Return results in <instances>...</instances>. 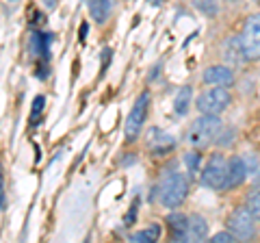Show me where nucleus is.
Segmentation results:
<instances>
[{
  "label": "nucleus",
  "instance_id": "nucleus-10",
  "mask_svg": "<svg viewBox=\"0 0 260 243\" xmlns=\"http://www.w3.org/2000/svg\"><path fill=\"white\" fill-rule=\"evenodd\" d=\"M174 145H176V141L167 133H162L160 128H150L148 131V148L154 155H162V152L172 150Z\"/></svg>",
  "mask_w": 260,
  "mask_h": 243
},
{
  "label": "nucleus",
  "instance_id": "nucleus-1",
  "mask_svg": "<svg viewBox=\"0 0 260 243\" xmlns=\"http://www.w3.org/2000/svg\"><path fill=\"white\" fill-rule=\"evenodd\" d=\"M219 131H221V119L219 115H208V113H202V117H198L191 124L189 133H186V141H189L193 148H206L215 139Z\"/></svg>",
  "mask_w": 260,
  "mask_h": 243
},
{
  "label": "nucleus",
  "instance_id": "nucleus-22",
  "mask_svg": "<svg viewBox=\"0 0 260 243\" xmlns=\"http://www.w3.org/2000/svg\"><path fill=\"white\" fill-rule=\"evenodd\" d=\"M230 241H234L232 232H217L213 237V243H230Z\"/></svg>",
  "mask_w": 260,
  "mask_h": 243
},
{
  "label": "nucleus",
  "instance_id": "nucleus-3",
  "mask_svg": "<svg viewBox=\"0 0 260 243\" xmlns=\"http://www.w3.org/2000/svg\"><path fill=\"white\" fill-rule=\"evenodd\" d=\"M200 180L208 189H215V191L225 189V185H228V161H225V157H221V155L210 157L208 163L204 165V169H202Z\"/></svg>",
  "mask_w": 260,
  "mask_h": 243
},
{
  "label": "nucleus",
  "instance_id": "nucleus-9",
  "mask_svg": "<svg viewBox=\"0 0 260 243\" xmlns=\"http://www.w3.org/2000/svg\"><path fill=\"white\" fill-rule=\"evenodd\" d=\"M245 178H247L245 161H243L241 157H232L230 161H228V185H225V189L239 187V185L245 183Z\"/></svg>",
  "mask_w": 260,
  "mask_h": 243
},
{
  "label": "nucleus",
  "instance_id": "nucleus-5",
  "mask_svg": "<svg viewBox=\"0 0 260 243\" xmlns=\"http://www.w3.org/2000/svg\"><path fill=\"white\" fill-rule=\"evenodd\" d=\"M148 109H150V94L143 92V94H139V98L135 100L133 109L128 113V119H126V139L128 141H135L137 137H139L145 119H148Z\"/></svg>",
  "mask_w": 260,
  "mask_h": 243
},
{
  "label": "nucleus",
  "instance_id": "nucleus-8",
  "mask_svg": "<svg viewBox=\"0 0 260 243\" xmlns=\"http://www.w3.org/2000/svg\"><path fill=\"white\" fill-rule=\"evenodd\" d=\"M204 80L213 87H230L234 83V72L228 66H210L204 72Z\"/></svg>",
  "mask_w": 260,
  "mask_h": 243
},
{
  "label": "nucleus",
  "instance_id": "nucleus-2",
  "mask_svg": "<svg viewBox=\"0 0 260 243\" xmlns=\"http://www.w3.org/2000/svg\"><path fill=\"white\" fill-rule=\"evenodd\" d=\"M186 193H189V183H186V178L180 172H172L160 183V204L167 206V208H176L184 202Z\"/></svg>",
  "mask_w": 260,
  "mask_h": 243
},
{
  "label": "nucleus",
  "instance_id": "nucleus-23",
  "mask_svg": "<svg viewBox=\"0 0 260 243\" xmlns=\"http://www.w3.org/2000/svg\"><path fill=\"white\" fill-rule=\"evenodd\" d=\"M0 208H5V178H3V167H0Z\"/></svg>",
  "mask_w": 260,
  "mask_h": 243
},
{
  "label": "nucleus",
  "instance_id": "nucleus-4",
  "mask_svg": "<svg viewBox=\"0 0 260 243\" xmlns=\"http://www.w3.org/2000/svg\"><path fill=\"white\" fill-rule=\"evenodd\" d=\"M232 102V96L225 87H213L200 96V100L195 102L200 113H208V115H219L223 113Z\"/></svg>",
  "mask_w": 260,
  "mask_h": 243
},
{
  "label": "nucleus",
  "instance_id": "nucleus-21",
  "mask_svg": "<svg viewBox=\"0 0 260 243\" xmlns=\"http://www.w3.org/2000/svg\"><path fill=\"white\" fill-rule=\"evenodd\" d=\"M247 208H249V213L254 215V220H260V191H256L254 196L249 198Z\"/></svg>",
  "mask_w": 260,
  "mask_h": 243
},
{
  "label": "nucleus",
  "instance_id": "nucleus-20",
  "mask_svg": "<svg viewBox=\"0 0 260 243\" xmlns=\"http://www.w3.org/2000/svg\"><path fill=\"white\" fill-rule=\"evenodd\" d=\"M46 104V98L44 96H37L35 100H32V111H30V124H39V115H42V109Z\"/></svg>",
  "mask_w": 260,
  "mask_h": 243
},
{
  "label": "nucleus",
  "instance_id": "nucleus-27",
  "mask_svg": "<svg viewBox=\"0 0 260 243\" xmlns=\"http://www.w3.org/2000/svg\"><path fill=\"white\" fill-rule=\"evenodd\" d=\"M258 3H260V0H258Z\"/></svg>",
  "mask_w": 260,
  "mask_h": 243
},
{
  "label": "nucleus",
  "instance_id": "nucleus-15",
  "mask_svg": "<svg viewBox=\"0 0 260 243\" xmlns=\"http://www.w3.org/2000/svg\"><path fill=\"white\" fill-rule=\"evenodd\" d=\"M225 59L230 63H241L245 52H243V44H241V37H230L225 42Z\"/></svg>",
  "mask_w": 260,
  "mask_h": 243
},
{
  "label": "nucleus",
  "instance_id": "nucleus-24",
  "mask_svg": "<svg viewBox=\"0 0 260 243\" xmlns=\"http://www.w3.org/2000/svg\"><path fill=\"white\" fill-rule=\"evenodd\" d=\"M109 59H111V48H104V52H102V72L109 68Z\"/></svg>",
  "mask_w": 260,
  "mask_h": 243
},
{
  "label": "nucleus",
  "instance_id": "nucleus-12",
  "mask_svg": "<svg viewBox=\"0 0 260 243\" xmlns=\"http://www.w3.org/2000/svg\"><path fill=\"white\" fill-rule=\"evenodd\" d=\"M167 224L172 228V234L176 241H186V228H189V217L180 213H172L167 217Z\"/></svg>",
  "mask_w": 260,
  "mask_h": 243
},
{
  "label": "nucleus",
  "instance_id": "nucleus-16",
  "mask_svg": "<svg viewBox=\"0 0 260 243\" xmlns=\"http://www.w3.org/2000/svg\"><path fill=\"white\" fill-rule=\"evenodd\" d=\"M191 87L186 85V87H182L180 92L176 94V98H174V109H176V113L178 115H186V111H189V104H191Z\"/></svg>",
  "mask_w": 260,
  "mask_h": 243
},
{
  "label": "nucleus",
  "instance_id": "nucleus-7",
  "mask_svg": "<svg viewBox=\"0 0 260 243\" xmlns=\"http://www.w3.org/2000/svg\"><path fill=\"white\" fill-rule=\"evenodd\" d=\"M228 226H230L234 237H239V239H251L254 232H256L254 215L249 213V208H237L230 215V220H228Z\"/></svg>",
  "mask_w": 260,
  "mask_h": 243
},
{
  "label": "nucleus",
  "instance_id": "nucleus-6",
  "mask_svg": "<svg viewBox=\"0 0 260 243\" xmlns=\"http://www.w3.org/2000/svg\"><path fill=\"white\" fill-rule=\"evenodd\" d=\"M241 44H243L245 59H251V61L260 59V13L249 15L245 20V26H243V33H241Z\"/></svg>",
  "mask_w": 260,
  "mask_h": 243
},
{
  "label": "nucleus",
  "instance_id": "nucleus-18",
  "mask_svg": "<svg viewBox=\"0 0 260 243\" xmlns=\"http://www.w3.org/2000/svg\"><path fill=\"white\" fill-rule=\"evenodd\" d=\"M195 9H200L204 15H208V18H213V15H217L219 11V3L217 0H193Z\"/></svg>",
  "mask_w": 260,
  "mask_h": 243
},
{
  "label": "nucleus",
  "instance_id": "nucleus-14",
  "mask_svg": "<svg viewBox=\"0 0 260 243\" xmlns=\"http://www.w3.org/2000/svg\"><path fill=\"white\" fill-rule=\"evenodd\" d=\"M50 35L48 33H32L30 35V52L32 54H39L48 59V50H50Z\"/></svg>",
  "mask_w": 260,
  "mask_h": 243
},
{
  "label": "nucleus",
  "instance_id": "nucleus-13",
  "mask_svg": "<svg viewBox=\"0 0 260 243\" xmlns=\"http://www.w3.org/2000/svg\"><path fill=\"white\" fill-rule=\"evenodd\" d=\"M89 13L98 24H104L111 15V0H87Z\"/></svg>",
  "mask_w": 260,
  "mask_h": 243
},
{
  "label": "nucleus",
  "instance_id": "nucleus-19",
  "mask_svg": "<svg viewBox=\"0 0 260 243\" xmlns=\"http://www.w3.org/2000/svg\"><path fill=\"white\" fill-rule=\"evenodd\" d=\"M200 161H202V157L198 155V152H186L184 155V163H186V169H189V176H198Z\"/></svg>",
  "mask_w": 260,
  "mask_h": 243
},
{
  "label": "nucleus",
  "instance_id": "nucleus-17",
  "mask_svg": "<svg viewBox=\"0 0 260 243\" xmlns=\"http://www.w3.org/2000/svg\"><path fill=\"white\" fill-rule=\"evenodd\" d=\"M158 234H160V226H150L148 230H141V232H137V234H133L130 237V241H135V243H145V241H156L158 239Z\"/></svg>",
  "mask_w": 260,
  "mask_h": 243
},
{
  "label": "nucleus",
  "instance_id": "nucleus-26",
  "mask_svg": "<svg viewBox=\"0 0 260 243\" xmlns=\"http://www.w3.org/2000/svg\"><path fill=\"white\" fill-rule=\"evenodd\" d=\"M232 3H234V0H232Z\"/></svg>",
  "mask_w": 260,
  "mask_h": 243
},
{
  "label": "nucleus",
  "instance_id": "nucleus-25",
  "mask_svg": "<svg viewBox=\"0 0 260 243\" xmlns=\"http://www.w3.org/2000/svg\"><path fill=\"white\" fill-rule=\"evenodd\" d=\"M87 31H89V26H87V24H83V26H80V39L87 37Z\"/></svg>",
  "mask_w": 260,
  "mask_h": 243
},
{
  "label": "nucleus",
  "instance_id": "nucleus-11",
  "mask_svg": "<svg viewBox=\"0 0 260 243\" xmlns=\"http://www.w3.org/2000/svg\"><path fill=\"white\" fill-rule=\"evenodd\" d=\"M208 237V224L202 215L189 217V228H186V241H202Z\"/></svg>",
  "mask_w": 260,
  "mask_h": 243
}]
</instances>
